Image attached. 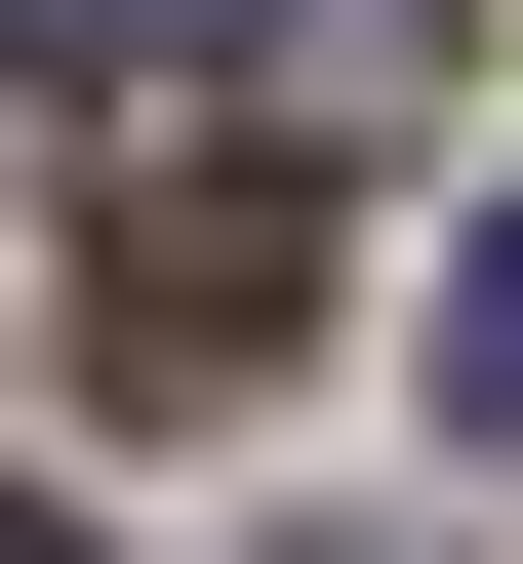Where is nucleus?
Returning <instances> with one entry per match:
<instances>
[{"label": "nucleus", "instance_id": "3", "mask_svg": "<svg viewBox=\"0 0 523 564\" xmlns=\"http://www.w3.org/2000/svg\"><path fill=\"white\" fill-rule=\"evenodd\" d=\"M443 82V0H242V121H403Z\"/></svg>", "mask_w": 523, "mask_h": 564}, {"label": "nucleus", "instance_id": "4", "mask_svg": "<svg viewBox=\"0 0 523 564\" xmlns=\"http://www.w3.org/2000/svg\"><path fill=\"white\" fill-rule=\"evenodd\" d=\"M443 444L523 484V202H483V242H443Z\"/></svg>", "mask_w": 523, "mask_h": 564}, {"label": "nucleus", "instance_id": "1", "mask_svg": "<svg viewBox=\"0 0 523 564\" xmlns=\"http://www.w3.org/2000/svg\"><path fill=\"white\" fill-rule=\"evenodd\" d=\"M282 323H323V202H282V162H201V202L81 242V364H121V403H242Z\"/></svg>", "mask_w": 523, "mask_h": 564}, {"label": "nucleus", "instance_id": "2", "mask_svg": "<svg viewBox=\"0 0 523 564\" xmlns=\"http://www.w3.org/2000/svg\"><path fill=\"white\" fill-rule=\"evenodd\" d=\"M0 82H81V121H201V82H242V0H0Z\"/></svg>", "mask_w": 523, "mask_h": 564}, {"label": "nucleus", "instance_id": "5", "mask_svg": "<svg viewBox=\"0 0 523 564\" xmlns=\"http://www.w3.org/2000/svg\"><path fill=\"white\" fill-rule=\"evenodd\" d=\"M0 564H81V524H41V484H0Z\"/></svg>", "mask_w": 523, "mask_h": 564}]
</instances>
